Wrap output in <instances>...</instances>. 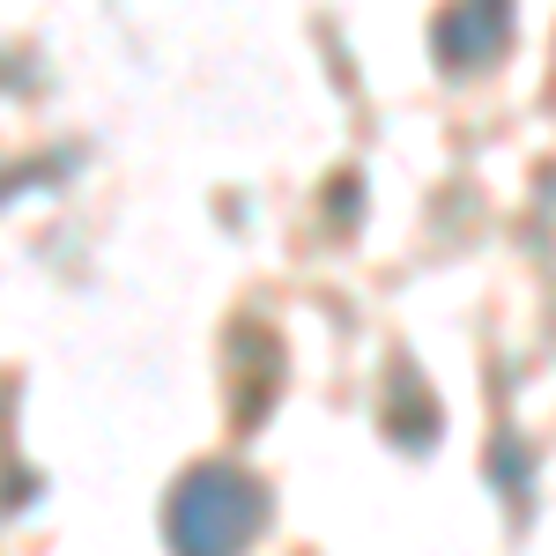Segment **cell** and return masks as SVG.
<instances>
[{"label": "cell", "instance_id": "6da1fadb", "mask_svg": "<svg viewBox=\"0 0 556 556\" xmlns=\"http://www.w3.org/2000/svg\"><path fill=\"white\" fill-rule=\"evenodd\" d=\"M245 519H253V505H245V482H230V475H201L186 497H178V542L193 556H223L238 534H245Z\"/></svg>", "mask_w": 556, "mask_h": 556}]
</instances>
